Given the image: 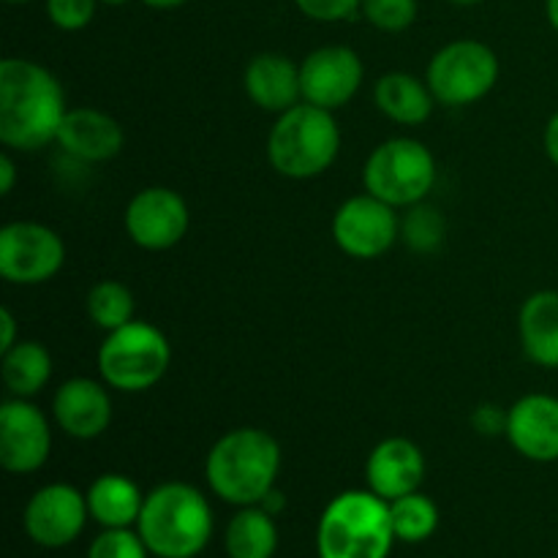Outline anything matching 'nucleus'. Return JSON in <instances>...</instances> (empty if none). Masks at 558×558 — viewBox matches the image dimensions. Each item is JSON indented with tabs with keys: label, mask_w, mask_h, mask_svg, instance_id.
<instances>
[{
	"label": "nucleus",
	"mask_w": 558,
	"mask_h": 558,
	"mask_svg": "<svg viewBox=\"0 0 558 558\" xmlns=\"http://www.w3.org/2000/svg\"><path fill=\"white\" fill-rule=\"evenodd\" d=\"M398 238H401L398 210L368 191L349 196L332 216V240L352 259H379L398 243Z\"/></svg>",
	"instance_id": "10"
},
{
	"label": "nucleus",
	"mask_w": 558,
	"mask_h": 558,
	"mask_svg": "<svg viewBox=\"0 0 558 558\" xmlns=\"http://www.w3.org/2000/svg\"><path fill=\"white\" fill-rule=\"evenodd\" d=\"M374 101L379 112L398 125L428 123L436 107L428 82L407 71L381 74L374 85Z\"/></svg>",
	"instance_id": "21"
},
{
	"label": "nucleus",
	"mask_w": 558,
	"mask_h": 558,
	"mask_svg": "<svg viewBox=\"0 0 558 558\" xmlns=\"http://www.w3.org/2000/svg\"><path fill=\"white\" fill-rule=\"evenodd\" d=\"M341 153V129L330 109L308 101L281 112L267 136V158L281 178L314 180L336 163Z\"/></svg>",
	"instance_id": "5"
},
{
	"label": "nucleus",
	"mask_w": 558,
	"mask_h": 558,
	"mask_svg": "<svg viewBox=\"0 0 558 558\" xmlns=\"http://www.w3.org/2000/svg\"><path fill=\"white\" fill-rule=\"evenodd\" d=\"M98 3L101 5H125V3H131V0H98Z\"/></svg>",
	"instance_id": "38"
},
{
	"label": "nucleus",
	"mask_w": 558,
	"mask_h": 558,
	"mask_svg": "<svg viewBox=\"0 0 558 558\" xmlns=\"http://www.w3.org/2000/svg\"><path fill=\"white\" fill-rule=\"evenodd\" d=\"M213 507L189 483H161L145 496L136 532L156 558H196L213 539Z\"/></svg>",
	"instance_id": "3"
},
{
	"label": "nucleus",
	"mask_w": 558,
	"mask_h": 558,
	"mask_svg": "<svg viewBox=\"0 0 558 558\" xmlns=\"http://www.w3.org/2000/svg\"><path fill=\"white\" fill-rule=\"evenodd\" d=\"M436 185V158L412 136H392L376 145L363 167V189L396 210L428 199Z\"/></svg>",
	"instance_id": "7"
},
{
	"label": "nucleus",
	"mask_w": 558,
	"mask_h": 558,
	"mask_svg": "<svg viewBox=\"0 0 558 558\" xmlns=\"http://www.w3.org/2000/svg\"><path fill=\"white\" fill-rule=\"evenodd\" d=\"M229 558H272L278 550V526L265 507H240L223 534Z\"/></svg>",
	"instance_id": "24"
},
{
	"label": "nucleus",
	"mask_w": 558,
	"mask_h": 558,
	"mask_svg": "<svg viewBox=\"0 0 558 558\" xmlns=\"http://www.w3.org/2000/svg\"><path fill=\"white\" fill-rule=\"evenodd\" d=\"M499 74L501 63L488 44L458 38L430 58L425 82L441 107H472L494 90Z\"/></svg>",
	"instance_id": "8"
},
{
	"label": "nucleus",
	"mask_w": 558,
	"mask_h": 558,
	"mask_svg": "<svg viewBox=\"0 0 558 558\" xmlns=\"http://www.w3.org/2000/svg\"><path fill=\"white\" fill-rule=\"evenodd\" d=\"M507 441L534 463L558 461V398L529 392L507 409Z\"/></svg>",
	"instance_id": "15"
},
{
	"label": "nucleus",
	"mask_w": 558,
	"mask_h": 558,
	"mask_svg": "<svg viewBox=\"0 0 558 558\" xmlns=\"http://www.w3.org/2000/svg\"><path fill=\"white\" fill-rule=\"evenodd\" d=\"M294 5L314 22H343L363 11V0H294Z\"/></svg>",
	"instance_id": "31"
},
{
	"label": "nucleus",
	"mask_w": 558,
	"mask_h": 558,
	"mask_svg": "<svg viewBox=\"0 0 558 558\" xmlns=\"http://www.w3.org/2000/svg\"><path fill=\"white\" fill-rule=\"evenodd\" d=\"M65 90L47 65L27 58L0 63V142L9 150L36 153L58 142Z\"/></svg>",
	"instance_id": "1"
},
{
	"label": "nucleus",
	"mask_w": 558,
	"mask_h": 558,
	"mask_svg": "<svg viewBox=\"0 0 558 558\" xmlns=\"http://www.w3.org/2000/svg\"><path fill=\"white\" fill-rule=\"evenodd\" d=\"M85 308L87 316L96 322V327H101L104 332H112L118 330V327L134 322V292H131L123 281L107 278V281H98L96 287L87 292Z\"/></svg>",
	"instance_id": "26"
},
{
	"label": "nucleus",
	"mask_w": 558,
	"mask_h": 558,
	"mask_svg": "<svg viewBox=\"0 0 558 558\" xmlns=\"http://www.w3.org/2000/svg\"><path fill=\"white\" fill-rule=\"evenodd\" d=\"M52 428L31 398L9 396L0 407V466L9 474H33L49 461Z\"/></svg>",
	"instance_id": "12"
},
{
	"label": "nucleus",
	"mask_w": 558,
	"mask_h": 558,
	"mask_svg": "<svg viewBox=\"0 0 558 558\" xmlns=\"http://www.w3.org/2000/svg\"><path fill=\"white\" fill-rule=\"evenodd\" d=\"M390 518L396 539L409 545L425 543L439 529V507H436V501L430 496L420 494V490L390 501Z\"/></svg>",
	"instance_id": "25"
},
{
	"label": "nucleus",
	"mask_w": 558,
	"mask_h": 558,
	"mask_svg": "<svg viewBox=\"0 0 558 558\" xmlns=\"http://www.w3.org/2000/svg\"><path fill=\"white\" fill-rule=\"evenodd\" d=\"M390 501L374 490H343L325 507L316 526L319 558H390Z\"/></svg>",
	"instance_id": "4"
},
{
	"label": "nucleus",
	"mask_w": 558,
	"mask_h": 558,
	"mask_svg": "<svg viewBox=\"0 0 558 558\" xmlns=\"http://www.w3.org/2000/svg\"><path fill=\"white\" fill-rule=\"evenodd\" d=\"M450 3H456V5H477V3H483V0H450Z\"/></svg>",
	"instance_id": "39"
},
{
	"label": "nucleus",
	"mask_w": 558,
	"mask_h": 558,
	"mask_svg": "<svg viewBox=\"0 0 558 558\" xmlns=\"http://www.w3.org/2000/svg\"><path fill=\"white\" fill-rule=\"evenodd\" d=\"M16 341H20V338H16L14 314H11L9 308H3V311H0V354L9 352V349L14 347Z\"/></svg>",
	"instance_id": "33"
},
{
	"label": "nucleus",
	"mask_w": 558,
	"mask_h": 558,
	"mask_svg": "<svg viewBox=\"0 0 558 558\" xmlns=\"http://www.w3.org/2000/svg\"><path fill=\"white\" fill-rule=\"evenodd\" d=\"M96 363L109 390L147 392L167 376L172 365V343L156 325L134 319L107 332Z\"/></svg>",
	"instance_id": "6"
},
{
	"label": "nucleus",
	"mask_w": 558,
	"mask_h": 558,
	"mask_svg": "<svg viewBox=\"0 0 558 558\" xmlns=\"http://www.w3.org/2000/svg\"><path fill=\"white\" fill-rule=\"evenodd\" d=\"M131 243L145 251H169L189 234L191 213L183 196L167 185H150L131 196L123 213Z\"/></svg>",
	"instance_id": "11"
},
{
	"label": "nucleus",
	"mask_w": 558,
	"mask_h": 558,
	"mask_svg": "<svg viewBox=\"0 0 558 558\" xmlns=\"http://www.w3.org/2000/svg\"><path fill=\"white\" fill-rule=\"evenodd\" d=\"M5 3H14V5H22V3H31V0H5Z\"/></svg>",
	"instance_id": "40"
},
{
	"label": "nucleus",
	"mask_w": 558,
	"mask_h": 558,
	"mask_svg": "<svg viewBox=\"0 0 558 558\" xmlns=\"http://www.w3.org/2000/svg\"><path fill=\"white\" fill-rule=\"evenodd\" d=\"M65 243L52 227L11 221L0 229V276L14 287H38L63 270Z\"/></svg>",
	"instance_id": "9"
},
{
	"label": "nucleus",
	"mask_w": 558,
	"mask_h": 558,
	"mask_svg": "<svg viewBox=\"0 0 558 558\" xmlns=\"http://www.w3.org/2000/svg\"><path fill=\"white\" fill-rule=\"evenodd\" d=\"M417 0H363L360 14L381 33H403L417 20Z\"/></svg>",
	"instance_id": "28"
},
{
	"label": "nucleus",
	"mask_w": 558,
	"mask_h": 558,
	"mask_svg": "<svg viewBox=\"0 0 558 558\" xmlns=\"http://www.w3.org/2000/svg\"><path fill=\"white\" fill-rule=\"evenodd\" d=\"M472 425L477 434L483 436H499L507 430V412H501L494 403H483V407L474 409Z\"/></svg>",
	"instance_id": "32"
},
{
	"label": "nucleus",
	"mask_w": 558,
	"mask_h": 558,
	"mask_svg": "<svg viewBox=\"0 0 558 558\" xmlns=\"http://www.w3.org/2000/svg\"><path fill=\"white\" fill-rule=\"evenodd\" d=\"M363 80V58L352 47H343V44H327V47L314 49L300 63L303 101L330 109V112L347 107L360 93Z\"/></svg>",
	"instance_id": "13"
},
{
	"label": "nucleus",
	"mask_w": 558,
	"mask_h": 558,
	"mask_svg": "<svg viewBox=\"0 0 558 558\" xmlns=\"http://www.w3.org/2000/svg\"><path fill=\"white\" fill-rule=\"evenodd\" d=\"M447 223L436 207H428L425 202L409 207L407 218L401 221V238L417 254H434L445 243Z\"/></svg>",
	"instance_id": "27"
},
{
	"label": "nucleus",
	"mask_w": 558,
	"mask_h": 558,
	"mask_svg": "<svg viewBox=\"0 0 558 558\" xmlns=\"http://www.w3.org/2000/svg\"><path fill=\"white\" fill-rule=\"evenodd\" d=\"M245 96L262 112L281 114L303 101L300 65L281 52H259L248 60L243 74Z\"/></svg>",
	"instance_id": "19"
},
{
	"label": "nucleus",
	"mask_w": 558,
	"mask_h": 558,
	"mask_svg": "<svg viewBox=\"0 0 558 558\" xmlns=\"http://www.w3.org/2000/svg\"><path fill=\"white\" fill-rule=\"evenodd\" d=\"M52 417L65 436L93 441L112 423V396L107 381L74 376L52 396Z\"/></svg>",
	"instance_id": "16"
},
{
	"label": "nucleus",
	"mask_w": 558,
	"mask_h": 558,
	"mask_svg": "<svg viewBox=\"0 0 558 558\" xmlns=\"http://www.w3.org/2000/svg\"><path fill=\"white\" fill-rule=\"evenodd\" d=\"M543 142H545V153H548L550 163L558 169V112H554V118H550L548 125H545Z\"/></svg>",
	"instance_id": "35"
},
{
	"label": "nucleus",
	"mask_w": 558,
	"mask_h": 558,
	"mask_svg": "<svg viewBox=\"0 0 558 558\" xmlns=\"http://www.w3.org/2000/svg\"><path fill=\"white\" fill-rule=\"evenodd\" d=\"M145 539L131 529H104L87 548V558H147Z\"/></svg>",
	"instance_id": "29"
},
{
	"label": "nucleus",
	"mask_w": 558,
	"mask_h": 558,
	"mask_svg": "<svg viewBox=\"0 0 558 558\" xmlns=\"http://www.w3.org/2000/svg\"><path fill=\"white\" fill-rule=\"evenodd\" d=\"M98 0H47V16L58 31L76 33L96 16Z\"/></svg>",
	"instance_id": "30"
},
{
	"label": "nucleus",
	"mask_w": 558,
	"mask_h": 558,
	"mask_svg": "<svg viewBox=\"0 0 558 558\" xmlns=\"http://www.w3.org/2000/svg\"><path fill=\"white\" fill-rule=\"evenodd\" d=\"M90 510L87 496L69 483L38 488L25 507V532L38 548L58 550L74 543L85 529Z\"/></svg>",
	"instance_id": "14"
},
{
	"label": "nucleus",
	"mask_w": 558,
	"mask_h": 558,
	"mask_svg": "<svg viewBox=\"0 0 558 558\" xmlns=\"http://www.w3.org/2000/svg\"><path fill=\"white\" fill-rule=\"evenodd\" d=\"M142 3H145L147 9L172 11V9H180V5H185V3H189V0H142Z\"/></svg>",
	"instance_id": "36"
},
{
	"label": "nucleus",
	"mask_w": 558,
	"mask_h": 558,
	"mask_svg": "<svg viewBox=\"0 0 558 558\" xmlns=\"http://www.w3.org/2000/svg\"><path fill=\"white\" fill-rule=\"evenodd\" d=\"M281 445L262 428H232L210 447L205 477L213 494L234 507H256L276 490Z\"/></svg>",
	"instance_id": "2"
},
{
	"label": "nucleus",
	"mask_w": 558,
	"mask_h": 558,
	"mask_svg": "<svg viewBox=\"0 0 558 558\" xmlns=\"http://www.w3.org/2000/svg\"><path fill=\"white\" fill-rule=\"evenodd\" d=\"M518 336L529 363L558 371V292L539 289L529 294L518 314Z\"/></svg>",
	"instance_id": "20"
},
{
	"label": "nucleus",
	"mask_w": 558,
	"mask_h": 558,
	"mask_svg": "<svg viewBox=\"0 0 558 558\" xmlns=\"http://www.w3.org/2000/svg\"><path fill=\"white\" fill-rule=\"evenodd\" d=\"M87 510L90 518L104 529H131L136 526L145 507V494L131 477L118 472L101 474L87 488Z\"/></svg>",
	"instance_id": "22"
},
{
	"label": "nucleus",
	"mask_w": 558,
	"mask_h": 558,
	"mask_svg": "<svg viewBox=\"0 0 558 558\" xmlns=\"http://www.w3.org/2000/svg\"><path fill=\"white\" fill-rule=\"evenodd\" d=\"M3 385L9 396L33 398L52 379V354L38 341H16L3 352Z\"/></svg>",
	"instance_id": "23"
},
{
	"label": "nucleus",
	"mask_w": 558,
	"mask_h": 558,
	"mask_svg": "<svg viewBox=\"0 0 558 558\" xmlns=\"http://www.w3.org/2000/svg\"><path fill=\"white\" fill-rule=\"evenodd\" d=\"M123 125L112 114L93 107H76L65 112L54 145L82 163H104L123 150Z\"/></svg>",
	"instance_id": "18"
},
{
	"label": "nucleus",
	"mask_w": 558,
	"mask_h": 558,
	"mask_svg": "<svg viewBox=\"0 0 558 558\" xmlns=\"http://www.w3.org/2000/svg\"><path fill=\"white\" fill-rule=\"evenodd\" d=\"M425 480V456L407 436H390L371 450L365 461V483L368 490L385 501L420 490Z\"/></svg>",
	"instance_id": "17"
},
{
	"label": "nucleus",
	"mask_w": 558,
	"mask_h": 558,
	"mask_svg": "<svg viewBox=\"0 0 558 558\" xmlns=\"http://www.w3.org/2000/svg\"><path fill=\"white\" fill-rule=\"evenodd\" d=\"M545 16H548L550 27L558 33V0H545Z\"/></svg>",
	"instance_id": "37"
},
{
	"label": "nucleus",
	"mask_w": 558,
	"mask_h": 558,
	"mask_svg": "<svg viewBox=\"0 0 558 558\" xmlns=\"http://www.w3.org/2000/svg\"><path fill=\"white\" fill-rule=\"evenodd\" d=\"M16 185V163L9 153L0 156V194L9 196Z\"/></svg>",
	"instance_id": "34"
}]
</instances>
